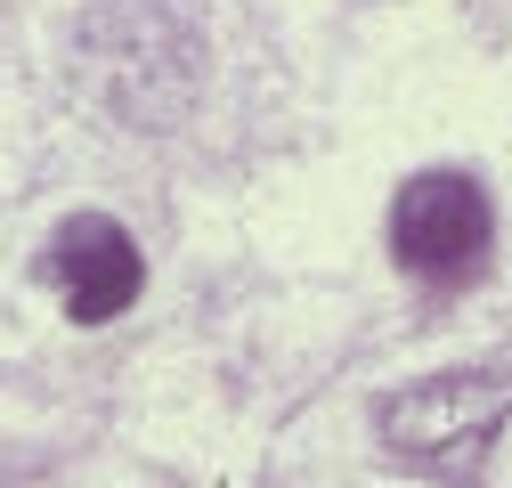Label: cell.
Listing matches in <instances>:
<instances>
[{
	"instance_id": "cell-1",
	"label": "cell",
	"mask_w": 512,
	"mask_h": 488,
	"mask_svg": "<svg viewBox=\"0 0 512 488\" xmlns=\"http://www.w3.org/2000/svg\"><path fill=\"white\" fill-rule=\"evenodd\" d=\"M504 415H512V358H488V366H447V375H431L415 391H391L374 423L399 456L439 464V456L480 448Z\"/></svg>"
},
{
	"instance_id": "cell-2",
	"label": "cell",
	"mask_w": 512,
	"mask_h": 488,
	"mask_svg": "<svg viewBox=\"0 0 512 488\" xmlns=\"http://www.w3.org/2000/svg\"><path fill=\"white\" fill-rule=\"evenodd\" d=\"M488 196L480 179L464 171H423L407 179V196L391 212V244H399V269H415L423 285H464L488 261Z\"/></svg>"
},
{
	"instance_id": "cell-3",
	"label": "cell",
	"mask_w": 512,
	"mask_h": 488,
	"mask_svg": "<svg viewBox=\"0 0 512 488\" xmlns=\"http://www.w3.org/2000/svg\"><path fill=\"white\" fill-rule=\"evenodd\" d=\"M49 277L66 285V310L82 318V326H106V318H122L139 301V244L122 236V220H106V212H82V220H66L57 228V244H49Z\"/></svg>"
}]
</instances>
